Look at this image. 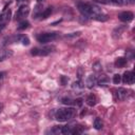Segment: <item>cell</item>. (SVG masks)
I'll use <instances>...</instances> for the list:
<instances>
[{
	"label": "cell",
	"mask_w": 135,
	"mask_h": 135,
	"mask_svg": "<svg viewBox=\"0 0 135 135\" xmlns=\"http://www.w3.org/2000/svg\"><path fill=\"white\" fill-rule=\"evenodd\" d=\"M72 129H73V127H71V126H65V127H62V129H61V133L62 134H71L72 133Z\"/></svg>",
	"instance_id": "20"
},
{
	"label": "cell",
	"mask_w": 135,
	"mask_h": 135,
	"mask_svg": "<svg viewBox=\"0 0 135 135\" xmlns=\"http://www.w3.org/2000/svg\"><path fill=\"white\" fill-rule=\"evenodd\" d=\"M93 69H94L96 72H98V71H100L101 70V65H100V62L97 61V62H95L94 65H93Z\"/></svg>",
	"instance_id": "27"
},
{
	"label": "cell",
	"mask_w": 135,
	"mask_h": 135,
	"mask_svg": "<svg viewBox=\"0 0 135 135\" xmlns=\"http://www.w3.org/2000/svg\"><path fill=\"white\" fill-rule=\"evenodd\" d=\"M41 8H42V5H41V4H37L36 6H35L34 13H33V18H37L38 16H39V13L41 12ZM41 13H42V12H41Z\"/></svg>",
	"instance_id": "18"
},
{
	"label": "cell",
	"mask_w": 135,
	"mask_h": 135,
	"mask_svg": "<svg viewBox=\"0 0 135 135\" xmlns=\"http://www.w3.org/2000/svg\"><path fill=\"white\" fill-rule=\"evenodd\" d=\"M20 39H21L22 44H24V46H29V44H30V39H29V37H27V36H22Z\"/></svg>",
	"instance_id": "24"
},
{
	"label": "cell",
	"mask_w": 135,
	"mask_h": 135,
	"mask_svg": "<svg viewBox=\"0 0 135 135\" xmlns=\"http://www.w3.org/2000/svg\"><path fill=\"white\" fill-rule=\"evenodd\" d=\"M120 81H121V76L119 75V74H115V75L113 76V82L115 83V85H119Z\"/></svg>",
	"instance_id": "22"
},
{
	"label": "cell",
	"mask_w": 135,
	"mask_h": 135,
	"mask_svg": "<svg viewBox=\"0 0 135 135\" xmlns=\"http://www.w3.org/2000/svg\"><path fill=\"white\" fill-rule=\"evenodd\" d=\"M118 17H119L120 20L124 21V22H130V21L133 20L134 14L130 11H125V12H121L120 14L118 15Z\"/></svg>",
	"instance_id": "6"
},
{
	"label": "cell",
	"mask_w": 135,
	"mask_h": 135,
	"mask_svg": "<svg viewBox=\"0 0 135 135\" xmlns=\"http://www.w3.org/2000/svg\"><path fill=\"white\" fill-rule=\"evenodd\" d=\"M23 0H17V3H20V2H22Z\"/></svg>",
	"instance_id": "35"
},
{
	"label": "cell",
	"mask_w": 135,
	"mask_h": 135,
	"mask_svg": "<svg viewBox=\"0 0 135 135\" xmlns=\"http://www.w3.org/2000/svg\"><path fill=\"white\" fill-rule=\"evenodd\" d=\"M56 38H57V33H43V34H40L39 36L37 37V40L39 41L40 43L46 44L48 42L53 41L54 39H56Z\"/></svg>",
	"instance_id": "3"
},
{
	"label": "cell",
	"mask_w": 135,
	"mask_h": 135,
	"mask_svg": "<svg viewBox=\"0 0 135 135\" xmlns=\"http://www.w3.org/2000/svg\"><path fill=\"white\" fill-rule=\"evenodd\" d=\"M12 55V52H6L5 54H3V55H1V56H0V61H3V60H4L5 58H8V57H10V56H11Z\"/></svg>",
	"instance_id": "29"
},
{
	"label": "cell",
	"mask_w": 135,
	"mask_h": 135,
	"mask_svg": "<svg viewBox=\"0 0 135 135\" xmlns=\"http://www.w3.org/2000/svg\"><path fill=\"white\" fill-rule=\"evenodd\" d=\"M116 96L119 100H125V99H127V97H128V91L124 88H119L116 91Z\"/></svg>",
	"instance_id": "8"
},
{
	"label": "cell",
	"mask_w": 135,
	"mask_h": 135,
	"mask_svg": "<svg viewBox=\"0 0 135 135\" xmlns=\"http://www.w3.org/2000/svg\"><path fill=\"white\" fill-rule=\"evenodd\" d=\"M72 88L74 89V90H82L83 88H85V86H83V83L80 81V80H78V81H75L73 83V86H72Z\"/></svg>",
	"instance_id": "16"
},
{
	"label": "cell",
	"mask_w": 135,
	"mask_h": 135,
	"mask_svg": "<svg viewBox=\"0 0 135 135\" xmlns=\"http://www.w3.org/2000/svg\"><path fill=\"white\" fill-rule=\"evenodd\" d=\"M38 1H42V0H38Z\"/></svg>",
	"instance_id": "36"
},
{
	"label": "cell",
	"mask_w": 135,
	"mask_h": 135,
	"mask_svg": "<svg viewBox=\"0 0 135 135\" xmlns=\"http://www.w3.org/2000/svg\"><path fill=\"white\" fill-rule=\"evenodd\" d=\"M79 35H81V32H75V33H71V34H68L66 38H73V37H77L79 36Z\"/></svg>",
	"instance_id": "25"
},
{
	"label": "cell",
	"mask_w": 135,
	"mask_h": 135,
	"mask_svg": "<svg viewBox=\"0 0 135 135\" xmlns=\"http://www.w3.org/2000/svg\"><path fill=\"white\" fill-rule=\"evenodd\" d=\"M3 76H4V73H3V72H0V79H1Z\"/></svg>",
	"instance_id": "33"
},
{
	"label": "cell",
	"mask_w": 135,
	"mask_h": 135,
	"mask_svg": "<svg viewBox=\"0 0 135 135\" xmlns=\"http://www.w3.org/2000/svg\"><path fill=\"white\" fill-rule=\"evenodd\" d=\"M68 81H69V78H68L67 76H61L60 77V82H61V85L62 86H66Z\"/></svg>",
	"instance_id": "28"
},
{
	"label": "cell",
	"mask_w": 135,
	"mask_h": 135,
	"mask_svg": "<svg viewBox=\"0 0 135 135\" xmlns=\"http://www.w3.org/2000/svg\"><path fill=\"white\" fill-rule=\"evenodd\" d=\"M94 127L96 130H100L102 128V121L101 119H99V118H96V119L94 120Z\"/></svg>",
	"instance_id": "19"
},
{
	"label": "cell",
	"mask_w": 135,
	"mask_h": 135,
	"mask_svg": "<svg viewBox=\"0 0 135 135\" xmlns=\"http://www.w3.org/2000/svg\"><path fill=\"white\" fill-rule=\"evenodd\" d=\"M95 19V20H98V21H107L108 19H109V17L106 14H102V13H98V14H96L94 17H93Z\"/></svg>",
	"instance_id": "13"
},
{
	"label": "cell",
	"mask_w": 135,
	"mask_h": 135,
	"mask_svg": "<svg viewBox=\"0 0 135 135\" xmlns=\"http://www.w3.org/2000/svg\"><path fill=\"white\" fill-rule=\"evenodd\" d=\"M38 51H39V49H37V48H34V49L31 50V54L33 56H37L38 55Z\"/></svg>",
	"instance_id": "30"
},
{
	"label": "cell",
	"mask_w": 135,
	"mask_h": 135,
	"mask_svg": "<svg viewBox=\"0 0 135 135\" xmlns=\"http://www.w3.org/2000/svg\"><path fill=\"white\" fill-rule=\"evenodd\" d=\"M61 102H62L63 105L71 106V105H73V104H74V100H72V99L69 98V97H63V98L61 99Z\"/></svg>",
	"instance_id": "21"
},
{
	"label": "cell",
	"mask_w": 135,
	"mask_h": 135,
	"mask_svg": "<svg viewBox=\"0 0 135 135\" xmlns=\"http://www.w3.org/2000/svg\"><path fill=\"white\" fill-rule=\"evenodd\" d=\"M74 109L72 108H68V109H59V110L56 111L55 117L58 121H68L69 119H71L74 116Z\"/></svg>",
	"instance_id": "2"
},
{
	"label": "cell",
	"mask_w": 135,
	"mask_h": 135,
	"mask_svg": "<svg viewBox=\"0 0 135 135\" xmlns=\"http://www.w3.org/2000/svg\"><path fill=\"white\" fill-rule=\"evenodd\" d=\"M77 9L78 11L81 13L83 16H87V17H94L96 14L100 13V10L99 8L95 5H92L90 3H85V2H78L77 3Z\"/></svg>",
	"instance_id": "1"
},
{
	"label": "cell",
	"mask_w": 135,
	"mask_h": 135,
	"mask_svg": "<svg viewBox=\"0 0 135 135\" xmlns=\"http://www.w3.org/2000/svg\"><path fill=\"white\" fill-rule=\"evenodd\" d=\"M127 65V59L124 58V57H119V58H116L115 60V66L118 68H123Z\"/></svg>",
	"instance_id": "12"
},
{
	"label": "cell",
	"mask_w": 135,
	"mask_h": 135,
	"mask_svg": "<svg viewBox=\"0 0 135 135\" xmlns=\"http://www.w3.org/2000/svg\"><path fill=\"white\" fill-rule=\"evenodd\" d=\"M29 27H30V22L27 21V20H23V21H21L20 23H19L18 30L19 31H23V30H27Z\"/></svg>",
	"instance_id": "15"
},
{
	"label": "cell",
	"mask_w": 135,
	"mask_h": 135,
	"mask_svg": "<svg viewBox=\"0 0 135 135\" xmlns=\"http://www.w3.org/2000/svg\"><path fill=\"white\" fill-rule=\"evenodd\" d=\"M124 30H125V27H118V28H116V29L114 30V32H113V37H114V38H116L117 36L119 37L120 34L123 33Z\"/></svg>",
	"instance_id": "17"
},
{
	"label": "cell",
	"mask_w": 135,
	"mask_h": 135,
	"mask_svg": "<svg viewBox=\"0 0 135 135\" xmlns=\"http://www.w3.org/2000/svg\"><path fill=\"white\" fill-rule=\"evenodd\" d=\"M52 14V8H48V9H46L44 11L41 13L40 14V17H41V19H47L48 17H50V15Z\"/></svg>",
	"instance_id": "14"
},
{
	"label": "cell",
	"mask_w": 135,
	"mask_h": 135,
	"mask_svg": "<svg viewBox=\"0 0 135 135\" xmlns=\"http://www.w3.org/2000/svg\"><path fill=\"white\" fill-rule=\"evenodd\" d=\"M97 83L100 87H106L110 83V78L106 75H102V76H100V78L97 80Z\"/></svg>",
	"instance_id": "11"
},
{
	"label": "cell",
	"mask_w": 135,
	"mask_h": 135,
	"mask_svg": "<svg viewBox=\"0 0 135 135\" xmlns=\"http://www.w3.org/2000/svg\"><path fill=\"white\" fill-rule=\"evenodd\" d=\"M74 105L78 106V107H80V106L82 105V99H76V100H74Z\"/></svg>",
	"instance_id": "31"
},
{
	"label": "cell",
	"mask_w": 135,
	"mask_h": 135,
	"mask_svg": "<svg viewBox=\"0 0 135 135\" xmlns=\"http://www.w3.org/2000/svg\"><path fill=\"white\" fill-rule=\"evenodd\" d=\"M54 50H55V47H54V46L44 47V48H42V49H39V51H38V55H40V56H47V55H49V54L52 53Z\"/></svg>",
	"instance_id": "7"
},
{
	"label": "cell",
	"mask_w": 135,
	"mask_h": 135,
	"mask_svg": "<svg viewBox=\"0 0 135 135\" xmlns=\"http://www.w3.org/2000/svg\"><path fill=\"white\" fill-rule=\"evenodd\" d=\"M121 79L127 85H133L135 81V74L134 72H131V71H127V72L124 73V75L121 76Z\"/></svg>",
	"instance_id": "5"
},
{
	"label": "cell",
	"mask_w": 135,
	"mask_h": 135,
	"mask_svg": "<svg viewBox=\"0 0 135 135\" xmlns=\"http://www.w3.org/2000/svg\"><path fill=\"white\" fill-rule=\"evenodd\" d=\"M96 82H97V80H96L94 75H90L88 78H87V87H88L89 89L94 88V86L96 85Z\"/></svg>",
	"instance_id": "10"
},
{
	"label": "cell",
	"mask_w": 135,
	"mask_h": 135,
	"mask_svg": "<svg viewBox=\"0 0 135 135\" xmlns=\"http://www.w3.org/2000/svg\"><path fill=\"white\" fill-rule=\"evenodd\" d=\"M61 129H62L61 126H55L52 129V133H61Z\"/></svg>",
	"instance_id": "26"
},
{
	"label": "cell",
	"mask_w": 135,
	"mask_h": 135,
	"mask_svg": "<svg viewBox=\"0 0 135 135\" xmlns=\"http://www.w3.org/2000/svg\"><path fill=\"white\" fill-rule=\"evenodd\" d=\"M2 109H3V105H2V104H0V113L2 112Z\"/></svg>",
	"instance_id": "34"
},
{
	"label": "cell",
	"mask_w": 135,
	"mask_h": 135,
	"mask_svg": "<svg viewBox=\"0 0 135 135\" xmlns=\"http://www.w3.org/2000/svg\"><path fill=\"white\" fill-rule=\"evenodd\" d=\"M86 102L89 107H94L96 105V102H97V98H96V96L94 94H90L88 97H87Z\"/></svg>",
	"instance_id": "9"
},
{
	"label": "cell",
	"mask_w": 135,
	"mask_h": 135,
	"mask_svg": "<svg viewBox=\"0 0 135 135\" xmlns=\"http://www.w3.org/2000/svg\"><path fill=\"white\" fill-rule=\"evenodd\" d=\"M108 2H111V3L116 4V5H123V4H125L124 0H108Z\"/></svg>",
	"instance_id": "23"
},
{
	"label": "cell",
	"mask_w": 135,
	"mask_h": 135,
	"mask_svg": "<svg viewBox=\"0 0 135 135\" xmlns=\"http://www.w3.org/2000/svg\"><path fill=\"white\" fill-rule=\"evenodd\" d=\"M30 13V9H29L28 5H21L20 8L18 9V11L16 12V15H15V19L16 20H20V19L27 17Z\"/></svg>",
	"instance_id": "4"
},
{
	"label": "cell",
	"mask_w": 135,
	"mask_h": 135,
	"mask_svg": "<svg viewBox=\"0 0 135 135\" xmlns=\"http://www.w3.org/2000/svg\"><path fill=\"white\" fill-rule=\"evenodd\" d=\"M4 14H1V15H0V21H2L3 20V19H4Z\"/></svg>",
	"instance_id": "32"
}]
</instances>
